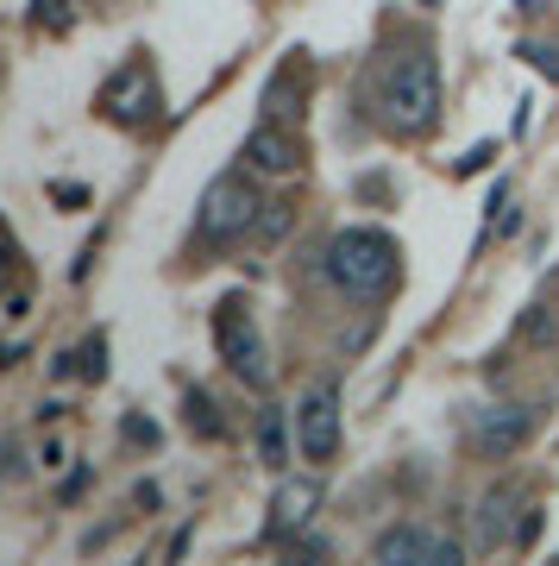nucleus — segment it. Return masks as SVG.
Returning <instances> with one entry per match:
<instances>
[{"instance_id": "obj_11", "label": "nucleus", "mask_w": 559, "mask_h": 566, "mask_svg": "<svg viewBox=\"0 0 559 566\" xmlns=\"http://www.w3.org/2000/svg\"><path fill=\"white\" fill-rule=\"evenodd\" d=\"M189 428H201V434H220V422H214V403H208V397H189Z\"/></svg>"}, {"instance_id": "obj_5", "label": "nucleus", "mask_w": 559, "mask_h": 566, "mask_svg": "<svg viewBox=\"0 0 559 566\" xmlns=\"http://www.w3.org/2000/svg\"><path fill=\"white\" fill-rule=\"evenodd\" d=\"M371 554H378L383 566H460V560H465V547L453 542V535L428 528V523H397V528H383Z\"/></svg>"}, {"instance_id": "obj_6", "label": "nucleus", "mask_w": 559, "mask_h": 566, "mask_svg": "<svg viewBox=\"0 0 559 566\" xmlns=\"http://www.w3.org/2000/svg\"><path fill=\"white\" fill-rule=\"evenodd\" d=\"M296 447L308 465H327L340 453V390L334 385H315L296 409Z\"/></svg>"}, {"instance_id": "obj_13", "label": "nucleus", "mask_w": 559, "mask_h": 566, "mask_svg": "<svg viewBox=\"0 0 559 566\" xmlns=\"http://www.w3.org/2000/svg\"><path fill=\"white\" fill-rule=\"evenodd\" d=\"M521 51H528V63H535V70H547V76L559 82V44H521Z\"/></svg>"}, {"instance_id": "obj_4", "label": "nucleus", "mask_w": 559, "mask_h": 566, "mask_svg": "<svg viewBox=\"0 0 559 566\" xmlns=\"http://www.w3.org/2000/svg\"><path fill=\"white\" fill-rule=\"evenodd\" d=\"M214 340H220V359L240 371L245 385H271V365H264V340H259V322H252V308L240 296H226L214 308Z\"/></svg>"}, {"instance_id": "obj_2", "label": "nucleus", "mask_w": 559, "mask_h": 566, "mask_svg": "<svg viewBox=\"0 0 559 566\" xmlns=\"http://www.w3.org/2000/svg\"><path fill=\"white\" fill-rule=\"evenodd\" d=\"M378 120L390 133H428L440 120V70L434 57H397L378 82Z\"/></svg>"}, {"instance_id": "obj_9", "label": "nucleus", "mask_w": 559, "mask_h": 566, "mask_svg": "<svg viewBox=\"0 0 559 566\" xmlns=\"http://www.w3.org/2000/svg\"><path fill=\"white\" fill-rule=\"evenodd\" d=\"M139 95H151V82H145V70L133 63V70H120V76L107 82V107H114V120H139V114H151V107H139Z\"/></svg>"}, {"instance_id": "obj_3", "label": "nucleus", "mask_w": 559, "mask_h": 566, "mask_svg": "<svg viewBox=\"0 0 559 566\" xmlns=\"http://www.w3.org/2000/svg\"><path fill=\"white\" fill-rule=\"evenodd\" d=\"M252 221H259V189H252V182L245 177H214L208 182V196H201V208H196L201 240L226 245V240H240Z\"/></svg>"}, {"instance_id": "obj_7", "label": "nucleus", "mask_w": 559, "mask_h": 566, "mask_svg": "<svg viewBox=\"0 0 559 566\" xmlns=\"http://www.w3.org/2000/svg\"><path fill=\"white\" fill-rule=\"evenodd\" d=\"M528 434H535V409H484L472 422V447L484 460H509Z\"/></svg>"}, {"instance_id": "obj_10", "label": "nucleus", "mask_w": 559, "mask_h": 566, "mask_svg": "<svg viewBox=\"0 0 559 566\" xmlns=\"http://www.w3.org/2000/svg\"><path fill=\"white\" fill-rule=\"evenodd\" d=\"M308 504H315V485H296V491H283V504H277V528L302 523V516H308Z\"/></svg>"}, {"instance_id": "obj_12", "label": "nucleus", "mask_w": 559, "mask_h": 566, "mask_svg": "<svg viewBox=\"0 0 559 566\" xmlns=\"http://www.w3.org/2000/svg\"><path fill=\"white\" fill-rule=\"evenodd\" d=\"M264 460H271V465H283V422H277V409L264 416Z\"/></svg>"}, {"instance_id": "obj_14", "label": "nucleus", "mask_w": 559, "mask_h": 566, "mask_svg": "<svg viewBox=\"0 0 559 566\" xmlns=\"http://www.w3.org/2000/svg\"><path fill=\"white\" fill-rule=\"evenodd\" d=\"M13 283V240H7V227H0V290Z\"/></svg>"}, {"instance_id": "obj_8", "label": "nucleus", "mask_w": 559, "mask_h": 566, "mask_svg": "<svg viewBox=\"0 0 559 566\" xmlns=\"http://www.w3.org/2000/svg\"><path fill=\"white\" fill-rule=\"evenodd\" d=\"M245 158H252V170H264V177H289L302 164V145L283 133V126H252L245 133Z\"/></svg>"}, {"instance_id": "obj_1", "label": "nucleus", "mask_w": 559, "mask_h": 566, "mask_svg": "<svg viewBox=\"0 0 559 566\" xmlns=\"http://www.w3.org/2000/svg\"><path fill=\"white\" fill-rule=\"evenodd\" d=\"M327 277L340 283L346 296L378 303L383 290L397 283V245H390V233H378V227H346V233H334V245H327Z\"/></svg>"}]
</instances>
